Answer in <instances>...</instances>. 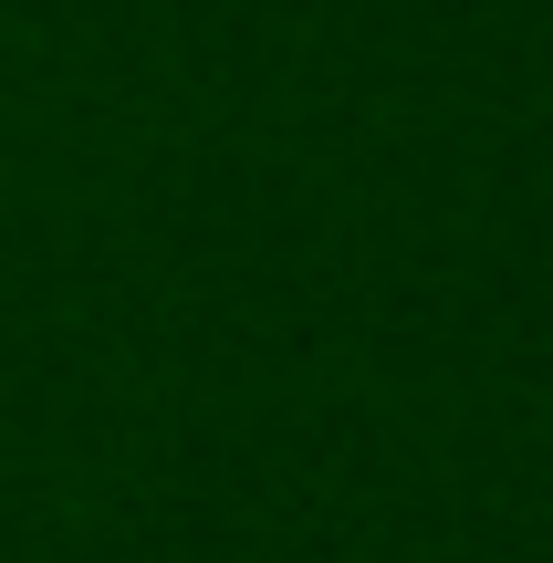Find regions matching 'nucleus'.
I'll list each match as a JSON object with an SVG mask.
<instances>
[]
</instances>
